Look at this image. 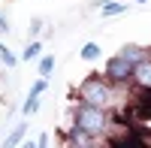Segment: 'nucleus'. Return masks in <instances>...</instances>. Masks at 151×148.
<instances>
[{"label": "nucleus", "instance_id": "obj_5", "mask_svg": "<svg viewBox=\"0 0 151 148\" xmlns=\"http://www.w3.org/2000/svg\"><path fill=\"white\" fill-rule=\"evenodd\" d=\"M67 145H94V136L88 130H82V127H76L70 136H67Z\"/></svg>", "mask_w": 151, "mask_h": 148}, {"label": "nucleus", "instance_id": "obj_9", "mask_svg": "<svg viewBox=\"0 0 151 148\" xmlns=\"http://www.w3.org/2000/svg\"><path fill=\"white\" fill-rule=\"evenodd\" d=\"M82 57H85V60H97V57H100V45H97V42H88V45L82 48Z\"/></svg>", "mask_w": 151, "mask_h": 148}, {"label": "nucleus", "instance_id": "obj_4", "mask_svg": "<svg viewBox=\"0 0 151 148\" xmlns=\"http://www.w3.org/2000/svg\"><path fill=\"white\" fill-rule=\"evenodd\" d=\"M130 79H136V82L142 85V88H151V60H148V57H142L139 64H133Z\"/></svg>", "mask_w": 151, "mask_h": 148}, {"label": "nucleus", "instance_id": "obj_11", "mask_svg": "<svg viewBox=\"0 0 151 148\" xmlns=\"http://www.w3.org/2000/svg\"><path fill=\"white\" fill-rule=\"evenodd\" d=\"M36 106H40V97H33V94H30V97H27V103H24V115H33V112H36Z\"/></svg>", "mask_w": 151, "mask_h": 148}, {"label": "nucleus", "instance_id": "obj_13", "mask_svg": "<svg viewBox=\"0 0 151 148\" xmlns=\"http://www.w3.org/2000/svg\"><path fill=\"white\" fill-rule=\"evenodd\" d=\"M36 55H40V42H33V45H27V48H24V60H30V57H36Z\"/></svg>", "mask_w": 151, "mask_h": 148}, {"label": "nucleus", "instance_id": "obj_12", "mask_svg": "<svg viewBox=\"0 0 151 148\" xmlns=\"http://www.w3.org/2000/svg\"><path fill=\"white\" fill-rule=\"evenodd\" d=\"M0 57H3V64H9V67H12V64H15V55H12V52H9V48L3 45V42H0Z\"/></svg>", "mask_w": 151, "mask_h": 148}, {"label": "nucleus", "instance_id": "obj_7", "mask_svg": "<svg viewBox=\"0 0 151 148\" xmlns=\"http://www.w3.org/2000/svg\"><path fill=\"white\" fill-rule=\"evenodd\" d=\"M127 12V6L124 3H106L103 6V18H112V15H124Z\"/></svg>", "mask_w": 151, "mask_h": 148}, {"label": "nucleus", "instance_id": "obj_10", "mask_svg": "<svg viewBox=\"0 0 151 148\" xmlns=\"http://www.w3.org/2000/svg\"><path fill=\"white\" fill-rule=\"evenodd\" d=\"M24 133H27V124H21V127H15V130H12V136L6 139V145H18V142L24 139Z\"/></svg>", "mask_w": 151, "mask_h": 148}, {"label": "nucleus", "instance_id": "obj_3", "mask_svg": "<svg viewBox=\"0 0 151 148\" xmlns=\"http://www.w3.org/2000/svg\"><path fill=\"white\" fill-rule=\"evenodd\" d=\"M130 73H133V64H130V60H124L121 55H115V57L109 60V67H106V79H109V82H127Z\"/></svg>", "mask_w": 151, "mask_h": 148}, {"label": "nucleus", "instance_id": "obj_1", "mask_svg": "<svg viewBox=\"0 0 151 148\" xmlns=\"http://www.w3.org/2000/svg\"><path fill=\"white\" fill-rule=\"evenodd\" d=\"M106 124H109V115H106L103 106H91V103H85L79 112H76V127L88 130L91 136H100V133L106 130Z\"/></svg>", "mask_w": 151, "mask_h": 148}, {"label": "nucleus", "instance_id": "obj_14", "mask_svg": "<svg viewBox=\"0 0 151 148\" xmlns=\"http://www.w3.org/2000/svg\"><path fill=\"white\" fill-rule=\"evenodd\" d=\"M136 3H145V0H136Z\"/></svg>", "mask_w": 151, "mask_h": 148}, {"label": "nucleus", "instance_id": "obj_6", "mask_svg": "<svg viewBox=\"0 0 151 148\" xmlns=\"http://www.w3.org/2000/svg\"><path fill=\"white\" fill-rule=\"evenodd\" d=\"M124 60H130V64H139V60L145 57V52H142V48H136V45H127V48H121V52H118Z\"/></svg>", "mask_w": 151, "mask_h": 148}, {"label": "nucleus", "instance_id": "obj_8", "mask_svg": "<svg viewBox=\"0 0 151 148\" xmlns=\"http://www.w3.org/2000/svg\"><path fill=\"white\" fill-rule=\"evenodd\" d=\"M52 70H55V57H52V55H45V57L40 60V76L48 79V76H52Z\"/></svg>", "mask_w": 151, "mask_h": 148}, {"label": "nucleus", "instance_id": "obj_2", "mask_svg": "<svg viewBox=\"0 0 151 148\" xmlns=\"http://www.w3.org/2000/svg\"><path fill=\"white\" fill-rule=\"evenodd\" d=\"M82 100L85 103H91V106H109V100H112V88L103 82V79H88L85 85H82Z\"/></svg>", "mask_w": 151, "mask_h": 148}]
</instances>
